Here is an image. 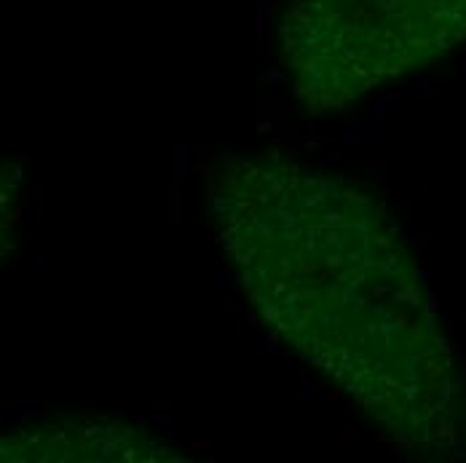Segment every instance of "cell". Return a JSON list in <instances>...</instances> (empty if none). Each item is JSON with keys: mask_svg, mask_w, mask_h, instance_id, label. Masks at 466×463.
Instances as JSON below:
<instances>
[{"mask_svg": "<svg viewBox=\"0 0 466 463\" xmlns=\"http://www.w3.org/2000/svg\"><path fill=\"white\" fill-rule=\"evenodd\" d=\"M187 147L185 145H174L171 147V182L180 185L185 182V174H187Z\"/></svg>", "mask_w": 466, "mask_h": 463, "instance_id": "obj_1", "label": "cell"}, {"mask_svg": "<svg viewBox=\"0 0 466 463\" xmlns=\"http://www.w3.org/2000/svg\"><path fill=\"white\" fill-rule=\"evenodd\" d=\"M214 276H217V292L228 297L230 295V279H228V273H223L220 263H214Z\"/></svg>", "mask_w": 466, "mask_h": 463, "instance_id": "obj_2", "label": "cell"}, {"mask_svg": "<svg viewBox=\"0 0 466 463\" xmlns=\"http://www.w3.org/2000/svg\"><path fill=\"white\" fill-rule=\"evenodd\" d=\"M150 420H153L158 428H164V434H171V428H174V420H171V415L161 412V415H150Z\"/></svg>", "mask_w": 466, "mask_h": 463, "instance_id": "obj_3", "label": "cell"}, {"mask_svg": "<svg viewBox=\"0 0 466 463\" xmlns=\"http://www.w3.org/2000/svg\"><path fill=\"white\" fill-rule=\"evenodd\" d=\"M343 142H364V131H362V126H354V129H346L343 131Z\"/></svg>", "mask_w": 466, "mask_h": 463, "instance_id": "obj_4", "label": "cell"}, {"mask_svg": "<svg viewBox=\"0 0 466 463\" xmlns=\"http://www.w3.org/2000/svg\"><path fill=\"white\" fill-rule=\"evenodd\" d=\"M370 118H375V121L386 118V99H378V102L370 105Z\"/></svg>", "mask_w": 466, "mask_h": 463, "instance_id": "obj_5", "label": "cell"}, {"mask_svg": "<svg viewBox=\"0 0 466 463\" xmlns=\"http://www.w3.org/2000/svg\"><path fill=\"white\" fill-rule=\"evenodd\" d=\"M340 147H335V150H330V153H321V161H327V163H335V166H340L343 163V156H340Z\"/></svg>", "mask_w": 466, "mask_h": 463, "instance_id": "obj_6", "label": "cell"}, {"mask_svg": "<svg viewBox=\"0 0 466 463\" xmlns=\"http://www.w3.org/2000/svg\"><path fill=\"white\" fill-rule=\"evenodd\" d=\"M27 268H32V270H40V268H43V247H35L32 260L27 263Z\"/></svg>", "mask_w": 466, "mask_h": 463, "instance_id": "obj_7", "label": "cell"}, {"mask_svg": "<svg viewBox=\"0 0 466 463\" xmlns=\"http://www.w3.org/2000/svg\"><path fill=\"white\" fill-rule=\"evenodd\" d=\"M225 311L239 313V303H236V297H233V295H228V297H225Z\"/></svg>", "mask_w": 466, "mask_h": 463, "instance_id": "obj_8", "label": "cell"}, {"mask_svg": "<svg viewBox=\"0 0 466 463\" xmlns=\"http://www.w3.org/2000/svg\"><path fill=\"white\" fill-rule=\"evenodd\" d=\"M265 351H268V356H273V359H281V356L287 354L284 348H276V343H273V345H265Z\"/></svg>", "mask_w": 466, "mask_h": 463, "instance_id": "obj_9", "label": "cell"}, {"mask_svg": "<svg viewBox=\"0 0 466 463\" xmlns=\"http://www.w3.org/2000/svg\"><path fill=\"white\" fill-rule=\"evenodd\" d=\"M265 78L273 83V86H279V83H281V75H279L276 70H265Z\"/></svg>", "mask_w": 466, "mask_h": 463, "instance_id": "obj_10", "label": "cell"}, {"mask_svg": "<svg viewBox=\"0 0 466 463\" xmlns=\"http://www.w3.org/2000/svg\"><path fill=\"white\" fill-rule=\"evenodd\" d=\"M239 284H241V286H249V284H252V273H249V270H244V273L239 276Z\"/></svg>", "mask_w": 466, "mask_h": 463, "instance_id": "obj_11", "label": "cell"}, {"mask_svg": "<svg viewBox=\"0 0 466 463\" xmlns=\"http://www.w3.org/2000/svg\"><path fill=\"white\" fill-rule=\"evenodd\" d=\"M300 396H303V399H316V391H314V388H308V386L303 383V391H300Z\"/></svg>", "mask_w": 466, "mask_h": 463, "instance_id": "obj_12", "label": "cell"}, {"mask_svg": "<svg viewBox=\"0 0 466 463\" xmlns=\"http://www.w3.org/2000/svg\"><path fill=\"white\" fill-rule=\"evenodd\" d=\"M271 129H273V124H271V121H268V124H260V126H257V134H268Z\"/></svg>", "mask_w": 466, "mask_h": 463, "instance_id": "obj_13", "label": "cell"}, {"mask_svg": "<svg viewBox=\"0 0 466 463\" xmlns=\"http://www.w3.org/2000/svg\"><path fill=\"white\" fill-rule=\"evenodd\" d=\"M24 225H40V217H37V214H27Z\"/></svg>", "mask_w": 466, "mask_h": 463, "instance_id": "obj_14", "label": "cell"}]
</instances>
